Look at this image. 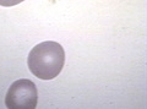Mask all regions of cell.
Listing matches in <instances>:
<instances>
[{
	"label": "cell",
	"instance_id": "cell-1",
	"mask_svg": "<svg viewBox=\"0 0 147 109\" xmlns=\"http://www.w3.org/2000/svg\"><path fill=\"white\" fill-rule=\"evenodd\" d=\"M30 71L40 80H53L65 64L64 48L57 42L47 40L32 49L27 59Z\"/></svg>",
	"mask_w": 147,
	"mask_h": 109
},
{
	"label": "cell",
	"instance_id": "cell-2",
	"mask_svg": "<svg viewBox=\"0 0 147 109\" xmlns=\"http://www.w3.org/2000/svg\"><path fill=\"white\" fill-rule=\"evenodd\" d=\"M38 102V91L31 80H17L7 89L5 104L11 109H32Z\"/></svg>",
	"mask_w": 147,
	"mask_h": 109
},
{
	"label": "cell",
	"instance_id": "cell-3",
	"mask_svg": "<svg viewBox=\"0 0 147 109\" xmlns=\"http://www.w3.org/2000/svg\"><path fill=\"white\" fill-rule=\"evenodd\" d=\"M22 1H24V0H0V5L1 6H13Z\"/></svg>",
	"mask_w": 147,
	"mask_h": 109
}]
</instances>
